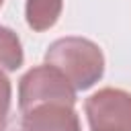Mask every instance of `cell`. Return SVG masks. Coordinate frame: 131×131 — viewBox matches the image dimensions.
<instances>
[{
  "instance_id": "cell-1",
  "label": "cell",
  "mask_w": 131,
  "mask_h": 131,
  "mask_svg": "<svg viewBox=\"0 0 131 131\" xmlns=\"http://www.w3.org/2000/svg\"><path fill=\"white\" fill-rule=\"evenodd\" d=\"M45 63L59 70L76 90H88L104 74V55L96 43L84 37H63L49 45Z\"/></svg>"
},
{
  "instance_id": "cell-2",
  "label": "cell",
  "mask_w": 131,
  "mask_h": 131,
  "mask_svg": "<svg viewBox=\"0 0 131 131\" xmlns=\"http://www.w3.org/2000/svg\"><path fill=\"white\" fill-rule=\"evenodd\" d=\"M45 100H70L76 102V88L53 66H37L29 70L18 82V108L27 111L33 104Z\"/></svg>"
},
{
  "instance_id": "cell-3",
  "label": "cell",
  "mask_w": 131,
  "mask_h": 131,
  "mask_svg": "<svg viewBox=\"0 0 131 131\" xmlns=\"http://www.w3.org/2000/svg\"><path fill=\"white\" fill-rule=\"evenodd\" d=\"M84 111L90 131H131V94L121 88H102L86 98Z\"/></svg>"
},
{
  "instance_id": "cell-4",
  "label": "cell",
  "mask_w": 131,
  "mask_h": 131,
  "mask_svg": "<svg viewBox=\"0 0 131 131\" xmlns=\"http://www.w3.org/2000/svg\"><path fill=\"white\" fill-rule=\"evenodd\" d=\"M74 104L70 100H45L20 111L23 131H82Z\"/></svg>"
},
{
  "instance_id": "cell-5",
  "label": "cell",
  "mask_w": 131,
  "mask_h": 131,
  "mask_svg": "<svg viewBox=\"0 0 131 131\" xmlns=\"http://www.w3.org/2000/svg\"><path fill=\"white\" fill-rule=\"evenodd\" d=\"M63 8V0H27L25 16L27 25L33 31H47L51 29Z\"/></svg>"
},
{
  "instance_id": "cell-6",
  "label": "cell",
  "mask_w": 131,
  "mask_h": 131,
  "mask_svg": "<svg viewBox=\"0 0 131 131\" xmlns=\"http://www.w3.org/2000/svg\"><path fill=\"white\" fill-rule=\"evenodd\" d=\"M23 45L14 31L0 25V70L16 72L23 66Z\"/></svg>"
},
{
  "instance_id": "cell-7",
  "label": "cell",
  "mask_w": 131,
  "mask_h": 131,
  "mask_svg": "<svg viewBox=\"0 0 131 131\" xmlns=\"http://www.w3.org/2000/svg\"><path fill=\"white\" fill-rule=\"evenodd\" d=\"M10 98H12V86L6 78L4 70H0V131H4L10 115Z\"/></svg>"
},
{
  "instance_id": "cell-8",
  "label": "cell",
  "mask_w": 131,
  "mask_h": 131,
  "mask_svg": "<svg viewBox=\"0 0 131 131\" xmlns=\"http://www.w3.org/2000/svg\"><path fill=\"white\" fill-rule=\"evenodd\" d=\"M2 2H4V0H0V6H2Z\"/></svg>"
}]
</instances>
